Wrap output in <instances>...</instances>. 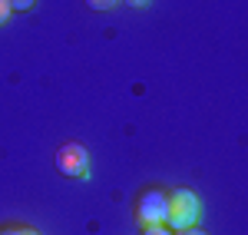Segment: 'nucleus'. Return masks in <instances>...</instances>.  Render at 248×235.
Returning <instances> with one entry per match:
<instances>
[{
    "instance_id": "3",
    "label": "nucleus",
    "mask_w": 248,
    "mask_h": 235,
    "mask_svg": "<svg viewBox=\"0 0 248 235\" xmlns=\"http://www.w3.org/2000/svg\"><path fill=\"white\" fill-rule=\"evenodd\" d=\"M136 219H139V225H166V192L146 189L136 202Z\"/></svg>"
},
{
    "instance_id": "8",
    "label": "nucleus",
    "mask_w": 248,
    "mask_h": 235,
    "mask_svg": "<svg viewBox=\"0 0 248 235\" xmlns=\"http://www.w3.org/2000/svg\"><path fill=\"white\" fill-rule=\"evenodd\" d=\"M10 14H14V10H10V0H0V27L10 20Z\"/></svg>"
},
{
    "instance_id": "6",
    "label": "nucleus",
    "mask_w": 248,
    "mask_h": 235,
    "mask_svg": "<svg viewBox=\"0 0 248 235\" xmlns=\"http://www.w3.org/2000/svg\"><path fill=\"white\" fill-rule=\"evenodd\" d=\"M142 235H172V229H169V225H146Z\"/></svg>"
},
{
    "instance_id": "10",
    "label": "nucleus",
    "mask_w": 248,
    "mask_h": 235,
    "mask_svg": "<svg viewBox=\"0 0 248 235\" xmlns=\"http://www.w3.org/2000/svg\"><path fill=\"white\" fill-rule=\"evenodd\" d=\"M126 3H129V7H136V10H139V7H149V0H126Z\"/></svg>"
},
{
    "instance_id": "2",
    "label": "nucleus",
    "mask_w": 248,
    "mask_h": 235,
    "mask_svg": "<svg viewBox=\"0 0 248 235\" xmlns=\"http://www.w3.org/2000/svg\"><path fill=\"white\" fill-rule=\"evenodd\" d=\"M57 169L66 179H86L90 176V153L79 142H63L57 149Z\"/></svg>"
},
{
    "instance_id": "5",
    "label": "nucleus",
    "mask_w": 248,
    "mask_h": 235,
    "mask_svg": "<svg viewBox=\"0 0 248 235\" xmlns=\"http://www.w3.org/2000/svg\"><path fill=\"white\" fill-rule=\"evenodd\" d=\"M0 235H37V232L27 225H7V229H0Z\"/></svg>"
},
{
    "instance_id": "1",
    "label": "nucleus",
    "mask_w": 248,
    "mask_h": 235,
    "mask_svg": "<svg viewBox=\"0 0 248 235\" xmlns=\"http://www.w3.org/2000/svg\"><path fill=\"white\" fill-rule=\"evenodd\" d=\"M202 222V199L192 189H172L166 192V225L172 232L179 229H192Z\"/></svg>"
},
{
    "instance_id": "7",
    "label": "nucleus",
    "mask_w": 248,
    "mask_h": 235,
    "mask_svg": "<svg viewBox=\"0 0 248 235\" xmlns=\"http://www.w3.org/2000/svg\"><path fill=\"white\" fill-rule=\"evenodd\" d=\"M33 7V0H10V10L14 14H23V10H30Z\"/></svg>"
},
{
    "instance_id": "4",
    "label": "nucleus",
    "mask_w": 248,
    "mask_h": 235,
    "mask_svg": "<svg viewBox=\"0 0 248 235\" xmlns=\"http://www.w3.org/2000/svg\"><path fill=\"white\" fill-rule=\"evenodd\" d=\"M86 3H90L93 10H116L123 0H86Z\"/></svg>"
},
{
    "instance_id": "9",
    "label": "nucleus",
    "mask_w": 248,
    "mask_h": 235,
    "mask_svg": "<svg viewBox=\"0 0 248 235\" xmlns=\"http://www.w3.org/2000/svg\"><path fill=\"white\" fill-rule=\"evenodd\" d=\"M172 235H209V232H202L199 225H192V229H179V232H172Z\"/></svg>"
}]
</instances>
